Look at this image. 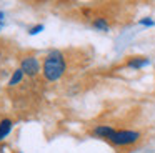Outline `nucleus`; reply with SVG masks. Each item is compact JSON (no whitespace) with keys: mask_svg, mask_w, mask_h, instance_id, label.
Listing matches in <instances>:
<instances>
[{"mask_svg":"<svg viewBox=\"0 0 155 153\" xmlns=\"http://www.w3.org/2000/svg\"><path fill=\"white\" fill-rule=\"evenodd\" d=\"M65 72V57L58 50H52L44 60V67H42V73H44L45 80L48 82H57Z\"/></svg>","mask_w":155,"mask_h":153,"instance_id":"f257e3e1","label":"nucleus"},{"mask_svg":"<svg viewBox=\"0 0 155 153\" xmlns=\"http://www.w3.org/2000/svg\"><path fill=\"white\" fill-rule=\"evenodd\" d=\"M140 140V133L135 130H115V133L108 138V142L115 146H128Z\"/></svg>","mask_w":155,"mask_h":153,"instance_id":"f03ea898","label":"nucleus"},{"mask_svg":"<svg viewBox=\"0 0 155 153\" xmlns=\"http://www.w3.org/2000/svg\"><path fill=\"white\" fill-rule=\"evenodd\" d=\"M20 70L28 76H35L38 72H40V63L35 57H25L20 63Z\"/></svg>","mask_w":155,"mask_h":153,"instance_id":"7ed1b4c3","label":"nucleus"},{"mask_svg":"<svg viewBox=\"0 0 155 153\" xmlns=\"http://www.w3.org/2000/svg\"><path fill=\"white\" fill-rule=\"evenodd\" d=\"M115 133V128H112L110 125H98L94 128V135L95 136H100V138H110L112 135Z\"/></svg>","mask_w":155,"mask_h":153,"instance_id":"20e7f679","label":"nucleus"},{"mask_svg":"<svg viewBox=\"0 0 155 153\" xmlns=\"http://www.w3.org/2000/svg\"><path fill=\"white\" fill-rule=\"evenodd\" d=\"M150 63V60L145 58V57H134L127 62V67L128 68H134V70H138V68H143Z\"/></svg>","mask_w":155,"mask_h":153,"instance_id":"39448f33","label":"nucleus"},{"mask_svg":"<svg viewBox=\"0 0 155 153\" xmlns=\"http://www.w3.org/2000/svg\"><path fill=\"white\" fill-rule=\"evenodd\" d=\"M12 126H14V123H12V120H8V118H5V120L0 122V142L8 136V133L12 132Z\"/></svg>","mask_w":155,"mask_h":153,"instance_id":"423d86ee","label":"nucleus"},{"mask_svg":"<svg viewBox=\"0 0 155 153\" xmlns=\"http://www.w3.org/2000/svg\"><path fill=\"white\" fill-rule=\"evenodd\" d=\"M92 25H94V28L100 30V32H108V28H110L107 18H104V17H98V18H95L94 22H92Z\"/></svg>","mask_w":155,"mask_h":153,"instance_id":"0eeeda50","label":"nucleus"},{"mask_svg":"<svg viewBox=\"0 0 155 153\" xmlns=\"http://www.w3.org/2000/svg\"><path fill=\"white\" fill-rule=\"evenodd\" d=\"M24 75H25V73L22 72L20 68H18V70H15V72H14V75L10 76V80H8V85H10V86L18 85V83H20L22 80H24Z\"/></svg>","mask_w":155,"mask_h":153,"instance_id":"6e6552de","label":"nucleus"},{"mask_svg":"<svg viewBox=\"0 0 155 153\" xmlns=\"http://www.w3.org/2000/svg\"><path fill=\"white\" fill-rule=\"evenodd\" d=\"M138 23H140V25H145V27H152L153 25V20H152L150 17H145V18H142Z\"/></svg>","mask_w":155,"mask_h":153,"instance_id":"1a4fd4ad","label":"nucleus"},{"mask_svg":"<svg viewBox=\"0 0 155 153\" xmlns=\"http://www.w3.org/2000/svg\"><path fill=\"white\" fill-rule=\"evenodd\" d=\"M42 30H44V25H35V27L30 28V35H37V33L42 32Z\"/></svg>","mask_w":155,"mask_h":153,"instance_id":"9d476101","label":"nucleus"},{"mask_svg":"<svg viewBox=\"0 0 155 153\" xmlns=\"http://www.w3.org/2000/svg\"><path fill=\"white\" fill-rule=\"evenodd\" d=\"M2 17H4V13L0 12V22H2ZM0 25H2V23H0Z\"/></svg>","mask_w":155,"mask_h":153,"instance_id":"9b49d317","label":"nucleus"},{"mask_svg":"<svg viewBox=\"0 0 155 153\" xmlns=\"http://www.w3.org/2000/svg\"><path fill=\"white\" fill-rule=\"evenodd\" d=\"M0 30H2V25H0Z\"/></svg>","mask_w":155,"mask_h":153,"instance_id":"f8f14e48","label":"nucleus"},{"mask_svg":"<svg viewBox=\"0 0 155 153\" xmlns=\"http://www.w3.org/2000/svg\"><path fill=\"white\" fill-rule=\"evenodd\" d=\"M18 153H22V151H18Z\"/></svg>","mask_w":155,"mask_h":153,"instance_id":"ddd939ff","label":"nucleus"}]
</instances>
